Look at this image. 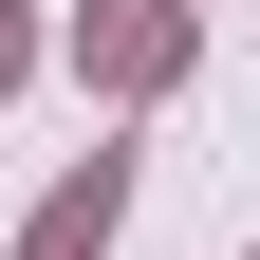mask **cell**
<instances>
[{
	"label": "cell",
	"mask_w": 260,
	"mask_h": 260,
	"mask_svg": "<svg viewBox=\"0 0 260 260\" xmlns=\"http://www.w3.org/2000/svg\"><path fill=\"white\" fill-rule=\"evenodd\" d=\"M93 242H112V168H75V186H56V205H38V242H19V260H93Z\"/></svg>",
	"instance_id": "obj_1"
}]
</instances>
